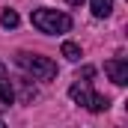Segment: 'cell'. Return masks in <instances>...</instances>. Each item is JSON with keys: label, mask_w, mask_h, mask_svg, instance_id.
I'll return each instance as SVG.
<instances>
[{"label": "cell", "mask_w": 128, "mask_h": 128, "mask_svg": "<svg viewBox=\"0 0 128 128\" xmlns=\"http://www.w3.org/2000/svg\"><path fill=\"white\" fill-rule=\"evenodd\" d=\"M0 24H3L6 30H15V27L21 24V18H18V12H15V9H6V12L0 15Z\"/></svg>", "instance_id": "cell-7"}, {"label": "cell", "mask_w": 128, "mask_h": 128, "mask_svg": "<svg viewBox=\"0 0 128 128\" xmlns=\"http://www.w3.org/2000/svg\"><path fill=\"white\" fill-rule=\"evenodd\" d=\"M68 96L74 98L78 104H84L86 110H92V113H101V110H107L110 107V98L96 92L92 86H90V80H80V84H74L72 90H68Z\"/></svg>", "instance_id": "cell-3"}, {"label": "cell", "mask_w": 128, "mask_h": 128, "mask_svg": "<svg viewBox=\"0 0 128 128\" xmlns=\"http://www.w3.org/2000/svg\"><path fill=\"white\" fill-rule=\"evenodd\" d=\"M30 21H33V27L42 30V33H68L72 24H74L66 12H57V9H36L30 15Z\"/></svg>", "instance_id": "cell-1"}, {"label": "cell", "mask_w": 128, "mask_h": 128, "mask_svg": "<svg viewBox=\"0 0 128 128\" xmlns=\"http://www.w3.org/2000/svg\"><path fill=\"white\" fill-rule=\"evenodd\" d=\"M0 128H3V122H0Z\"/></svg>", "instance_id": "cell-11"}, {"label": "cell", "mask_w": 128, "mask_h": 128, "mask_svg": "<svg viewBox=\"0 0 128 128\" xmlns=\"http://www.w3.org/2000/svg\"><path fill=\"white\" fill-rule=\"evenodd\" d=\"M80 78H84V80H90V78H96V68H92V66H84V68L78 72V80H80Z\"/></svg>", "instance_id": "cell-9"}, {"label": "cell", "mask_w": 128, "mask_h": 128, "mask_svg": "<svg viewBox=\"0 0 128 128\" xmlns=\"http://www.w3.org/2000/svg\"><path fill=\"white\" fill-rule=\"evenodd\" d=\"M90 6H92V15L96 18H107L113 12V0H90Z\"/></svg>", "instance_id": "cell-6"}, {"label": "cell", "mask_w": 128, "mask_h": 128, "mask_svg": "<svg viewBox=\"0 0 128 128\" xmlns=\"http://www.w3.org/2000/svg\"><path fill=\"white\" fill-rule=\"evenodd\" d=\"M104 72H107V78H110L116 86H125L128 84V63L125 60H119V57H116V60H107V63H104Z\"/></svg>", "instance_id": "cell-4"}, {"label": "cell", "mask_w": 128, "mask_h": 128, "mask_svg": "<svg viewBox=\"0 0 128 128\" xmlns=\"http://www.w3.org/2000/svg\"><path fill=\"white\" fill-rule=\"evenodd\" d=\"M15 63L21 66L27 74H33L36 80H54L57 78V63L54 60H48V57H39V54H18L15 57Z\"/></svg>", "instance_id": "cell-2"}, {"label": "cell", "mask_w": 128, "mask_h": 128, "mask_svg": "<svg viewBox=\"0 0 128 128\" xmlns=\"http://www.w3.org/2000/svg\"><path fill=\"white\" fill-rule=\"evenodd\" d=\"M0 101L9 107L12 101H15V90H12V78H9V72L3 68V63H0Z\"/></svg>", "instance_id": "cell-5"}, {"label": "cell", "mask_w": 128, "mask_h": 128, "mask_svg": "<svg viewBox=\"0 0 128 128\" xmlns=\"http://www.w3.org/2000/svg\"><path fill=\"white\" fill-rule=\"evenodd\" d=\"M63 57L68 63H78V60H80V48H78L74 42H63Z\"/></svg>", "instance_id": "cell-8"}, {"label": "cell", "mask_w": 128, "mask_h": 128, "mask_svg": "<svg viewBox=\"0 0 128 128\" xmlns=\"http://www.w3.org/2000/svg\"><path fill=\"white\" fill-rule=\"evenodd\" d=\"M66 3H72V6H80V3H84V0H66Z\"/></svg>", "instance_id": "cell-10"}]
</instances>
